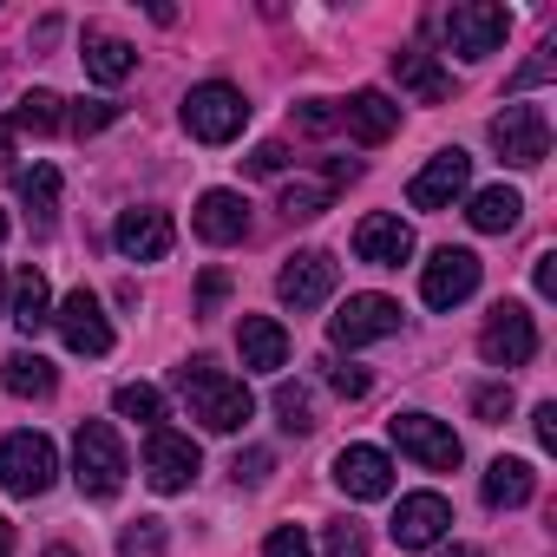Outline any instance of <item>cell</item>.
<instances>
[{
  "instance_id": "obj_7",
  "label": "cell",
  "mask_w": 557,
  "mask_h": 557,
  "mask_svg": "<svg viewBox=\"0 0 557 557\" xmlns=\"http://www.w3.org/2000/svg\"><path fill=\"white\" fill-rule=\"evenodd\" d=\"M387 335H400V302L394 296H348L329 315V342L335 348H368V342H387Z\"/></svg>"
},
{
  "instance_id": "obj_27",
  "label": "cell",
  "mask_w": 557,
  "mask_h": 557,
  "mask_svg": "<svg viewBox=\"0 0 557 557\" xmlns=\"http://www.w3.org/2000/svg\"><path fill=\"white\" fill-rule=\"evenodd\" d=\"M394 79H400L413 99H426V106H440L446 86H453V79L433 66V53H420V47H400V53H394Z\"/></svg>"
},
{
  "instance_id": "obj_23",
  "label": "cell",
  "mask_w": 557,
  "mask_h": 557,
  "mask_svg": "<svg viewBox=\"0 0 557 557\" xmlns=\"http://www.w3.org/2000/svg\"><path fill=\"white\" fill-rule=\"evenodd\" d=\"M0 387H8V394H21V400H47V394L60 387V374H53V361H47V355L21 348V355H8V361H0Z\"/></svg>"
},
{
  "instance_id": "obj_36",
  "label": "cell",
  "mask_w": 557,
  "mask_h": 557,
  "mask_svg": "<svg viewBox=\"0 0 557 557\" xmlns=\"http://www.w3.org/2000/svg\"><path fill=\"white\" fill-rule=\"evenodd\" d=\"M66 119H73V132H79V138H92V132H106V125L119 119V106H112V99H86V106H73Z\"/></svg>"
},
{
  "instance_id": "obj_30",
  "label": "cell",
  "mask_w": 557,
  "mask_h": 557,
  "mask_svg": "<svg viewBox=\"0 0 557 557\" xmlns=\"http://www.w3.org/2000/svg\"><path fill=\"white\" fill-rule=\"evenodd\" d=\"M112 413H119V420H138V426H158V420H164V394L145 387V381H132V387L112 394Z\"/></svg>"
},
{
  "instance_id": "obj_16",
  "label": "cell",
  "mask_w": 557,
  "mask_h": 557,
  "mask_svg": "<svg viewBox=\"0 0 557 557\" xmlns=\"http://www.w3.org/2000/svg\"><path fill=\"white\" fill-rule=\"evenodd\" d=\"M355 256H361L368 269H400V262L413 256V230H407L394 210H374V216L355 223Z\"/></svg>"
},
{
  "instance_id": "obj_6",
  "label": "cell",
  "mask_w": 557,
  "mask_h": 557,
  "mask_svg": "<svg viewBox=\"0 0 557 557\" xmlns=\"http://www.w3.org/2000/svg\"><path fill=\"white\" fill-rule=\"evenodd\" d=\"M492 151L505 164H518V171H537L550 158V119H544V106H505L492 119Z\"/></svg>"
},
{
  "instance_id": "obj_43",
  "label": "cell",
  "mask_w": 557,
  "mask_h": 557,
  "mask_svg": "<svg viewBox=\"0 0 557 557\" xmlns=\"http://www.w3.org/2000/svg\"><path fill=\"white\" fill-rule=\"evenodd\" d=\"M531 433H537V446H544V453L557 446V407H550V400H544V407L531 413Z\"/></svg>"
},
{
  "instance_id": "obj_46",
  "label": "cell",
  "mask_w": 557,
  "mask_h": 557,
  "mask_svg": "<svg viewBox=\"0 0 557 557\" xmlns=\"http://www.w3.org/2000/svg\"><path fill=\"white\" fill-rule=\"evenodd\" d=\"M14 158V132H0V164H8Z\"/></svg>"
},
{
  "instance_id": "obj_45",
  "label": "cell",
  "mask_w": 557,
  "mask_h": 557,
  "mask_svg": "<svg viewBox=\"0 0 557 557\" xmlns=\"http://www.w3.org/2000/svg\"><path fill=\"white\" fill-rule=\"evenodd\" d=\"M0 557H14V524L0 518Z\"/></svg>"
},
{
  "instance_id": "obj_44",
  "label": "cell",
  "mask_w": 557,
  "mask_h": 557,
  "mask_svg": "<svg viewBox=\"0 0 557 557\" xmlns=\"http://www.w3.org/2000/svg\"><path fill=\"white\" fill-rule=\"evenodd\" d=\"M531 283H537V296H557V256H550V249L537 256V269H531Z\"/></svg>"
},
{
  "instance_id": "obj_5",
  "label": "cell",
  "mask_w": 557,
  "mask_h": 557,
  "mask_svg": "<svg viewBox=\"0 0 557 557\" xmlns=\"http://www.w3.org/2000/svg\"><path fill=\"white\" fill-rule=\"evenodd\" d=\"M511 34V14L498 8V0H459V8L446 14V47L459 60H492Z\"/></svg>"
},
{
  "instance_id": "obj_40",
  "label": "cell",
  "mask_w": 557,
  "mask_h": 557,
  "mask_svg": "<svg viewBox=\"0 0 557 557\" xmlns=\"http://www.w3.org/2000/svg\"><path fill=\"white\" fill-rule=\"evenodd\" d=\"M283 164H289L283 145H256V151H249V171H256V177H283Z\"/></svg>"
},
{
  "instance_id": "obj_12",
  "label": "cell",
  "mask_w": 557,
  "mask_h": 557,
  "mask_svg": "<svg viewBox=\"0 0 557 557\" xmlns=\"http://www.w3.org/2000/svg\"><path fill=\"white\" fill-rule=\"evenodd\" d=\"M466 184H472V158L453 145V151H433V158H426V171L407 184V203H413V210H453V203L466 197Z\"/></svg>"
},
{
  "instance_id": "obj_14",
  "label": "cell",
  "mask_w": 557,
  "mask_h": 557,
  "mask_svg": "<svg viewBox=\"0 0 557 557\" xmlns=\"http://www.w3.org/2000/svg\"><path fill=\"white\" fill-rule=\"evenodd\" d=\"M479 256L472 249H440L426 269H420V296H426V309H459L472 289H479Z\"/></svg>"
},
{
  "instance_id": "obj_21",
  "label": "cell",
  "mask_w": 557,
  "mask_h": 557,
  "mask_svg": "<svg viewBox=\"0 0 557 557\" xmlns=\"http://www.w3.org/2000/svg\"><path fill=\"white\" fill-rule=\"evenodd\" d=\"M342 125L361 138V145H387L394 132H400V106L387 99V92H374V86H361L348 106H342Z\"/></svg>"
},
{
  "instance_id": "obj_20",
  "label": "cell",
  "mask_w": 557,
  "mask_h": 557,
  "mask_svg": "<svg viewBox=\"0 0 557 557\" xmlns=\"http://www.w3.org/2000/svg\"><path fill=\"white\" fill-rule=\"evenodd\" d=\"M190 223H197L203 243H243L249 236V203L236 190H203L197 210H190Z\"/></svg>"
},
{
  "instance_id": "obj_8",
  "label": "cell",
  "mask_w": 557,
  "mask_h": 557,
  "mask_svg": "<svg viewBox=\"0 0 557 557\" xmlns=\"http://www.w3.org/2000/svg\"><path fill=\"white\" fill-rule=\"evenodd\" d=\"M387 433H394V446L407 453V459H420L426 472H453L466 453H459V440H453V426L446 420H433V413H394L387 420Z\"/></svg>"
},
{
  "instance_id": "obj_10",
  "label": "cell",
  "mask_w": 557,
  "mask_h": 557,
  "mask_svg": "<svg viewBox=\"0 0 557 557\" xmlns=\"http://www.w3.org/2000/svg\"><path fill=\"white\" fill-rule=\"evenodd\" d=\"M479 355H485L492 368H524V361L537 355V322H531V309L498 302L492 322L479 329Z\"/></svg>"
},
{
  "instance_id": "obj_4",
  "label": "cell",
  "mask_w": 557,
  "mask_h": 557,
  "mask_svg": "<svg viewBox=\"0 0 557 557\" xmlns=\"http://www.w3.org/2000/svg\"><path fill=\"white\" fill-rule=\"evenodd\" d=\"M53 479H60V453H53L47 433H8L0 440V485L14 498H40Z\"/></svg>"
},
{
  "instance_id": "obj_3",
  "label": "cell",
  "mask_w": 557,
  "mask_h": 557,
  "mask_svg": "<svg viewBox=\"0 0 557 557\" xmlns=\"http://www.w3.org/2000/svg\"><path fill=\"white\" fill-rule=\"evenodd\" d=\"M243 125H249V99H243L236 86H223V79L190 86V99H184V132H190L197 145H230Z\"/></svg>"
},
{
  "instance_id": "obj_2",
  "label": "cell",
  "mask_w": 557,
  "mask_h": 557,
  "mask_svg": "<svg viewBox=\"0 0 557 557\" xmlns=\"http://www.w3.org/2000/svg\"><path fill=\"white\" fill-rule=\"evenodd\" d=\"M132 459H125V440L112 433V420H79L73 433V479L86 498H119Z\"/></svg>"
},
{
  "instance_id": "obj_18",
  "label": "cell",
  "mask_w": 557,
  "mask_h": 557,
  "mask_svg": "<svg viewBox=\"0 0 557 557\" xmlns=\"http://www.w3.org/2000/svg\"><path fill=\"white\" fill-rule=\"evenodd\" d=\"M335 485L348 498H387L394 492V466H387L381 446H342L335 453Z\"/></svg>"
},
{
  "instance_id": "obj_49",
  "label": "cell",
  "mask_w": 557,
  "mask_h": 557,
  "mask_svg": "<svg viewBox=\"0 0 557 557\" xmlns=\"http://www.w3.org/2000/svg\"><path fill=\"white\" fill-rule=\"evenodd\" d=\"M0 236H8V210H0Z\"/></svg>"
},
{
  "instance_id": "obj_24",
  "label": "cell",
  "mask_w": 557,
  "mask_h": 557,
  "mask_svg": "<svg viewBox=\"0 0 557 557\" xmlns=\"http://www.w3.org/2000/svg\"><path fill=\"white\" fill-rule=\"evenodd\" d=\"M472 230L479 236H505V230H518V216H524V197L511 190V184H492V190H472Z\"/></svg>"
},
{
  "instance_id": "obj_26",
  "label": "cell",
  "mask_w": 557,
  "mask_h": 557,
  "mask_svg": "<svg viewBox=\"0 0 557 557\" xmlns=\"http://www.w3.org/2000/svg\"><path fill=\"white\" fill-rule=\"evenodd\" d=\"M8 315H14L21 335H40V329L53 322V289H47L40 269H21V275H14V309H8Z\"/></svg>"
},
{
  "instance_id": "obj_13",
  "label": "cell",
  "mask_w": 557,
  "mask_h": 557,
  "mask_svg": "<svg viewBox=\"0 0 557 557\" xmlns=\"http://www.w3.org/2000/svg\"><path fill=\"white\" fill-rule=\"evenodd\" d=\"M53 329H60V342L73 348V355H112V322H106V309H99V296L92 289H73L60 309H53Z\"/></svg>"
},
{
  "instance_id": "obj_48",
  "label": "cell",
  "mask_w": 557,
  "mask_h": 557,
  "mask_svg": "<svg viewBox=\"0 0 557 557\" xmlns=\"http://www.w3.org/2000/svg\"><path fill=\"white\" fill-rule=\"evenodd\" d=\"M446 557H479V550H472V544H453V550H446Z\"/></svg>"
},
{
  "instance_id": "obj_28",
  "label": "cell",
  "mask_w": 557,
  "mask_h": 557,
  "mask_svg": "<svg viewBox=\"0 0 557 557\" xmlns=\"http://www.w3.org/2000/svg\"><path fill=\"white\" fill-rule=\"evenodd\" d=\"M329 203H335V184H329V177H289V184H283V197H275V210H283L289 223L322 216Z\"/></svg>"
},
{
  "instance_id": "obj_34",
  "label": "cell",
  "mask_w": 557,
  "mask_h": 557,
  "mask_svg": "<svg viewBox=\"0 0 557 557\" xmlns=\"http://www.w3.org/2000/svg\"><path fill=\"white\" fill-rule=\"evenodd\" d=\"M322 550H329V557H368V524L335 518V524H329V537H322Z\"/></svg>"
},
{
  "instance_id": "obj_32",
  "label": "cell",
  "mask_w": 557,
  "mask_h": 557,
  "mask_svg": "<svg viewBox=\"0 0 557 557\" xmlns=\"http://www.w3.org/2000/svg\"><path fill=\"white\" fill-rule=\"evenodd\" d=\"M60 106H66V99H60V92H47V86H40V92H27V99L14 106V132H53V125L66 119Z\"/></svg>"
},
{
  "instance_id": "obj_31",
  "label": "cell",
  "mask_w": 557,
  "mask_h": 557,
  "mask_svg": "<svg viewBox=\"0 0 557 557\" xmlns=\"http://www.w3.org/2000/svg\"><path fill=\"white\" fill-rule=\"evenodd\" d=\"M164 550H171L164 518H132V524L119 531V557H164Z\"/></svg>"
},
{
  "instance_id": "obj_11",
  "label": "cell",
  "mask_w": 557,
  "mask_h": 557,
  "mask_svg": "<svg viewBox=\"0 0 557 557\" xmlns=\"http://www.w3.org/2000/svg\"><path fill=\"white\" fill-rule=\"evenodd\" d=\"M197 466H203V453H197L190 433L151 426V440H145V479H151V492H184L197 479Z\"/></svg>"
},
{
  "instance_id": "obj_39",
  "label": "cell",
  "mask_w": 557,
  "mask_h": 557,
  "mask_svg": "<svg viewBox=\"0 0 557 557\" xmlns=\"http://www.w3.org/2000/svg\"><path fill=\"white\" fill-rule=\"evenodd\" d=\"M269 466H275V453H269V446H249V453H236V466H230V472H236V485H262V479H269Z\"/></svg>"
},
{
  "instance_id": "obj_47",
  "label": "cell",
  "mask_w": 557,
  "mask_h": 557,
  "mask_svg": "<svg viewBox=\"0 0 557 557\" xmlns=\"http://www.w3.org/2000/svg\"><path fill=\"white\" fill-rule=\"evenodd\" d=\"M47 557H79V550L73 544H47Z\"/></svg>"
},
{
  "instance_id": "obj_41",
  "label": "cell",
  "mask_w": 557,
  "mask_h": 557,
  "mask_svg": "<svg viewBox=\"0 0 557 557\" xmlns=\"http://www.w3.org/2000/svg\"><path fill=\"white\" fill-rule=\"evenodd\" d=\"M550 53H557V47H550V40H544V47H537V60H531V66H524V73H518V79H511V86H518V92H524V86H537V79H550V66H557V60H550Z\"/></svg>"
},
{
  "instance_id": "obj_33",
  "label": "cell",
  "mask_w": 557,
  "mask_h": 557,
  "mask_svg": "<svg viewBox=\"0 0 557 557\" xmlns=\"http://www.w3.org/2000/svg\"><path fill=\"white\" fill-rule=\"evenodd\" d=\"M275 420H283L289 433H315V400H309L302 381H283V387H275Z\"/></svg>"
},
{
  "instance_id": "obj_17",
  "label": "cell",
  "mask_w": 557,
  "mask_h": 557,
  "mask_svg": "<svg viewBox=\"0 0 557 557\" xmlns=\"http://www.w3.org/2000/svg\"><path fill=\"white\" fill-rule=\"evenodd\" d=\"M446 524H453V505L440 492H407L400 511H394V544L400 550H426V544L446 537Z\"/></svg>"
},
{
  "instance_id": "obj_35",
  "label": "cell",
  "mask_w": 557,
  "mask_h": 557,
  "mask_svg": "<svg viewBox=\"0 0 557 557\" xmlns=\"http://www.w3.org/2000/svg\"><path fill=\"white\" fill-rule=\"evenodd\" d=\"M262 557H315V544H309L302 524H275V531L262 537Z\"/></svg>"
},
{
  "instance_id": "obj_42",
  "label": "cell",
  "mask_w": 557,
  "mask_h": 557,
  "mask_svg": "<svg viewBox=\"0 0 557 557\" xmlns=\"http://www.w3.org/2000/svg\"><path fill=\"white\" fill-rule=\"evenodd\" d=\"M329 381H335V394H342V400H361V394H368V387H374V381H368V374H361V368H335V374H329Z\"/></svg>"
},
{
  "instance_id": "obj_9",
  "label": "cell",
  "mask_w": 557,
  "mask_h": 557,
  "mask_svg": "<svg viewBox=\"0 0 557 557\" xmlns=\"http://www.w3.org/2000/svg\"><path fill=\"white\" fill-rule=\"evenodd\" d=\"M335 283H342V269H335L329 249H296L283 262V275H275V296H283L289 309H322L335 296Z\"/></svg>"
},
{
  "instance_id": "obj_1",
  "label": "cell",
  "mask_w": 557,
  "mask_h": 557,
  "mask_svg": "<svg viewBox=\"0 0 557 557\" xmlns=\"http://www.w3.org/2000/svg\"><path fill=\"white\" fill-rule=\"evenodd\" d=\"M177 394L190 400V420H203L210 433H236L256 413V394L236 374H223L216 361H184L177 368Z\"/></svg>"
},
{
  "instance_id": "obj_22",
  "label": "cell",
  "mask_w": 557,
  "mask_h": 557,
  "mask_svg": "<svg viewBox=\"0 0 557 557\" xmlns=\"http://www.w3.org/2000/svg\"><path fill=\"white\" fill-rule=\"evenodd\" d=\"M79 60H86V79H99V86H119V79H132V66H138L132 40H119V34H99V27L86 34Z\"/></svg>"
},
{
  "instance_id": "obj_15",
  "label": "cell",
  "mask_w": 557,
  "mask_h": 557,
  "mask_svg": "<svg viewBox=\"0 0 557 557\" xmlns=\"http://www.w3.org/2000/svg\"><path fill=\"white\" fill-rule=\"evenodd\" d=\"M112 243H119L125 262H164L171 243H177V223L164 210H125L119 230H112Z\"/></svg>"
},
{
  "instance_id": "obj_38",
  "label": "cell",
  "mask_w": 557,
  "mask_h": 557,
  "mask_svg": "<svg viewBox=\"0 0 557 557\" xmlns=\"http://www.w3.org/2000/svg\"><path fill=\"white\" fill-rule=\"evenodd\" d=\"M472 413H479L485 426H505V420H511V387H479V394H472Z\"/></svg>"
},
{
  "instance_id": "obj_29",
  "label": "cell",
  "mask_w": 557,
  "mask_h": 557,
  "mask_svg": "<svg viewBox=\"0 0 557 557\" xmlns=\"http://www.w3.org/2000/svg\"><path fill=\"white\" fill-rule=\"evenodd\" d=\"M21 203H27L40 223H53V203H60V171H53V164L21 171Z\"/></svg>"
},
{
  "instance_id": "obj_25",
  "label": "cell",
  "mask_w": 557,
  "mask_h": 557,
  "mask_svg": "<svg viewBox=\"0 0 557 557\" xmlns=\"http://www.w3.org/2000/svg\"><path fill=\"white\" fill-rule=\"evenodd\" d=\"M531 492H537V472L524 459H492L485 466V505L518 511V505H531Z\"/></svg>"
},
{
  "instance_id": "obj_37",
  "label": "cell",
  "mask_w": 557,
  "mask_h": 557,
  "mask_svg": "<svg viewBox=\"0 0 557 557\" xmlns=\"http://www.w3.org/2000/svg\"><path fill=\"white\" fill-rule=\"evenodd\" d=\"M296 125L322 138V132H335V125H342V106H329V99H302V106H296Z\"/></svg>"
},
{
  "instance_id": "obj_19",
  "label": "cell",
  "mask_w": 557,
  "mask_h": 557,
  "mask_svg": "<svg viewBox=\"0 0 557 557\" xmlns=\"http://www.w3.org/2000/svg\"><path fill=\"white\" fill-rule=\"evenodd\" d=\"M236 348H243V368H249V374L289 368V329L275 322V315H243V322H236Z\"/></svg>"
}]
</instances>
